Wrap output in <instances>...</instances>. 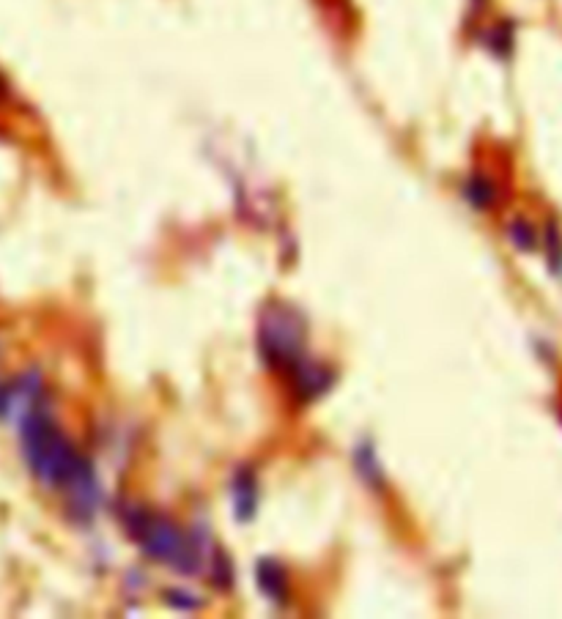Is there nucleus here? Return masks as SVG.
<instances>
[{
  "mask_svg": "<svg viewBox=\"0 0 562 619\" xmlns=\"http://www.w3.org/2000/svg\"><path fill=\"white\" fill-rule=\"evenodd\" d=\"M20 447L31 474L44 488L63 490L69 512L77 521H90L102 501L97 471L61 431L42 400L20 414Z\"/></svg>",
  "mask_w": 562,
  "mask_h": 619,
  "instance_id": "1",
  "label": "nucleus"
},
{
  "mask_svg": "<svg viewBox=\"0 0 562 619\" xmlns=\"http://www.w3.org/2000/svg\"><path fill=\"white\" fill-rule=\"evenodd\" d=\"M121 524L148 559L184 576H195L206 570V559L212 557V551L206 554L198 535L184 532L165 515H157L143 504H124Z\"/></svg>",
  "mask_w": 562,
  "mask_h": 619,
  "instance_id": "2",
  "label": "nucleus"
},
{
  "mask_svg": "<svg viewBox=\"0 0 562 619\" xmlns=\"http://www.w3.org/2000/svg\"><path fill=\"white\" fill-rule=\"evenodd\" d=\"M308 324L297 307L286 301H269L258 321V354L269 370L291 373L305 357Z\"/></svg>",
  "mask_w": 562,
  "mask_h": 619,
  "instance_id": "3",
  "label": "nucleus"
},
{
  "mask_svg": "<svg viewBox=\"0 0 562 619\" xmlns=\"http://www.w3.org/2000/svg\"><path fill=\"white\" fill-rule=\"evenodd\" d=\"M289 378H291L294 395H297L302 403H310V400L327 395L329 386L335 384V373H332L329 367H324L321 362H313L310 357H305V359L289 373Z\"/></svg>",
  "mask_w": 562,
  "mask_h": 619,
  "instance_id": "4",
  "label": "nucleus"
},
{
  "mask_svg": "<svg viewBox=\"0 0 562 619\" xmlns=\"http://www.w3.org/2000/svg\"><path fill=\"white\" fill-rule=\"evenodd\" d=\"M258 480H255V471L242 466L236 469L233 480H231V504H233V515L236 521H252V515L258 509Z\"/></svg>",
  "mask_w": 562,
  "mask_h": 619,
  "instance_id": "5",
  "label": "nucleus"
},
{
  "mask_svg": "<svg viewBox=\"0 0 562 619\" xmlns=\"http://www.w3.org/2000/svg\"><path fill=\"white\" fill-rule=\"evenodd\" d=\"M255 581L258 592L274 603V605H286L289 603V573L286 567L274 562V559H258L255 565Z\"/></svg>",
  "mask_w": 562,
  "mask_h": 619,
  "instance_id": "6",
  "label": "nucleus"
},
{
  "mask_svg": "<svg viewBox=\"0 0 562 619\" xmlns=\"http://www.w3.org/2000/svg\"><path fill=\"white\" fill-rule=\"evenodd\" d=\"M463 197H466V203L472 205V209H478V212H486V209H491V205L500 200V189H497V181L494 178H489L486 173H472L470 178L463 181Z\"/></svg>",
  "mask_w": 562,
  "mask_h": 619,
  "instance_id": "7",
  "label": "nucleus"
},
{
  "mask_svg": "<svg viewBox=\"0 0 562 619\" xmlns=\"http://www.w3.org/2000/svg\"><path fill=\"white\" fill-rule=\"evenodd\" d=\"M354 466L359 471V477L370 485V488H385V469L376 458V450H373L370 442H362L354 450Z\"/></svg>",
  "mask_w": 562,
  "mask_h": 619,
  "instance_id": "8",
  "label": "nucleus"
},
{
  "mask_svg": "<svg viewBox=\"0 0 562 619\" xmlns=\"http://www.w3.org/2000/svg\"><path fill=\"white\" fill-rule=\"evenodd\" d=\"M508 239H510V244H513L519 252H532V250L538 247V233H535L532 223L524 220V217H516V220L508 225Z\"/></svg>",
  "mask_w": 562,
  "mask_h": 619,
  "instance_id": "9",
  "label": "nucleus"
},
{
  "mask_svg": "<svg viewBox=\"0 0 562 619\" xmlns=\"http://www.w3.org/2000/svg\"><path fill=\"white\" fill-rule=\"evenodd\" d=\"M546 258H548V269L554 274H562V233L554 220L546 225Z\"/></svg>",
  "mask_w": 562,
  "mask_h": 619,
  "instance_id": "10",
  "label": "nucleus"
},
{
  "mask_svg": "<svg viewBox=\"0 0 562 619\" xmlns=\"http://www.w3.org/2000/svg\"><path fill=\"white\" fill-rule=\"evenodd\" d=\"M491 50H494L500 58H505V55L513 50V31H510V25H497V28L491 31Z\"/></svg>",
  "mask_w": 562,
  "mask_h": 619,
  "instance_id": "11",
  "label": "nucleus"
},
{
  "mask_svg": "<svg viewBox=\"0 0 562 619\" xmlns=\"http://www.w3.org/2000/svg\"><path fill=\"white\" fill-rule=\"evenodd\" d=\"M165 600H167L170 605L181 608V611H193V608L201 605V597H195V595H190V592H184V589H167V592H165Z\"/></svg>",
  "mask_w": 562,
  "mask_h": 619,
  "instance_id": "12",
  "label": "nucleus"
}]
</instances>
